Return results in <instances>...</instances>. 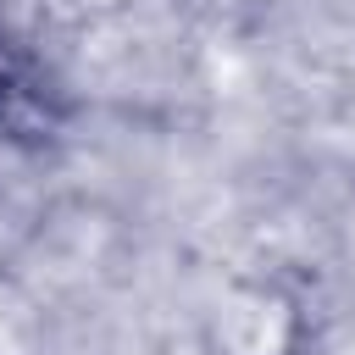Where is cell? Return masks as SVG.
Masks as SVG:
<instances>
[{"label": "cell", "mask_w": 355, "mask_h": 355, "mask_svg": "<svg viewBox=\"0 0 355 355\" xmlns=\"http://www.w3.org/2000/svg\"><path fill=\"white\" fill-rule=\"evenodd\" d=\"M78 128V94L44 39L0 0V150L44 161L67 150Z\"/></svg>", "instance_id": "cell-1"}]
</instances>
